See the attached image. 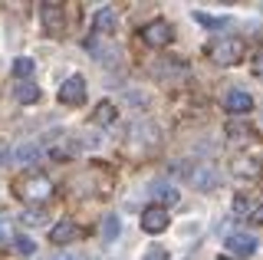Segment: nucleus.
Instances as JSON below:
<instances>
[{
  "label": "nucleus",
  "mask_w": 263,
  "mask_h": 260,
  "mask_svg": "<svg viewBox=\"0 0 263 260\" xmlns=\"http://www.w3.org/2000/svg\"><path fill=\"white\" fill-rule=\"evenodd\" d=\"M10 188H13V194H16L20 201H30V205H43V201L53 198L56 184L49 181L43 172H23L20 178H13V181H10Z\"/></svg>",
  "instance_id": "f257e3e1"
},
{
  "label": "nucleus",
  "mask_w": 263,
  "mask_h": 260,
  "mask_svg": "<svg viewBox=\"0 0 263 260\" xmlns=\"http://www.w3.org/2000/svg\"><path fill=\"white\" fill-rule=\"evenodd\" d=\"M243 53H247V43L240 36H220L208 46V56L217 66H237V63H243Z\"/></svg>",
  "instance_id": "f03ea898"
},
{
  "label": "nucleus",
  "mask_w": 263,
  "mask_h": 260,
  "mask_svg": "<svg viewBox=\"0 0 263 260\" xmlns=\"http://www.w3.org/2000/svg\"><path fill=\"white\" fill-rule=\"evenodd\" d=\"M230 175H234V181L240 184H257L260 181V161L253 155H237L234 161H230Z\"/></svg>",
  "instance_id": "7ed1b4c3"
},
{
  "label": "nucleus",
  "mask_w": 263,
  "mask_h": 260,
  "mask_svg": "<svg viewBox=\"0 0 263 260\" xmlns=\"http://www.w3.org/2000/svg\"><path fill=\"white\" fill-rule=\"evenodd\" d=\"M40 20H43V30L46 36H63V27H66V10L63 4H53V0H46V4H40Z\"/></svg>",
  "instance_id": "20e7f679"
},
{
  "label": "nucleus",
  "mask_w": 263,
  "mask_h": 260,
  "mask_svg": "<svg viewBox=\"0 0 263 260\" xmlns=\"http://www.w3.org/2000/svg\"><path fill=\"white\" fill-rule=\"evenodd\" d=\"M168 224H171L168 208L148 205V208L142 211V231H145V234H164V231H168Z\"/></svg>",
  "instance_id": "39448f33"
},
{
  "label": "nucleus",
  "mask_w": 263,
  "mask_h": 260,
  "mask_svg": "<svg viewBox=\"0 0 263 260\" xmlns=\"http://www.w3.org/2000/svg\"><path fill=\"white\" fill-rule=\"evenodd\" d=\"M138 36H142L145 46H168V40H171V23H168V20H152V23H145V27L138 30Z\"/></svg>",
  "instance_id": "423d86ee"
},
{
  "label": "nucleus",
  "mask_w": 263,
  "mask_h": 260,
  "mask_svg": "<svg viewBox=\"0 0 263 260\" xmlns=\"http://www.w3.org/2000/svg\"><path fill=\"white\" fill-rule=\"evenodd\" d=\"M60 102L63 105H82L86 102V79L79 76H69V79H63V86H60Z\"/></svg>",
  "instance_id": "0eeeda50"
},
{
  "label": "nucleus",
  "mask_w": 263,
  "mask_h": 260,
  "mask_svg": "<svg viewBox=\"0 0 263 260\" xmlns=\"http://www.w3.org/2000/svg\"><path fill=\"white\" fill-rule=\"evenodd\" d=\"M82 237V227L76 221H60L49 227V240L56 244V247H66V244H76Z\"/></svg>",
  "instance_id": "6e6552de"
},
{
  "label": "nucleus",
  "mask_w": 263,
  "mask_h": 260,
  "mask_svg": "<svg viewBox=\"0 0 263 260\" xmlns=\"http://www.w3.org/2000/svg\"><path fill=\"white\" fill-rule=\"evenodd\" d=\"M227 247L234 250L237 257H253L257 254V237L253 234H247V231H234V234H227Z\"/></svg>",
  "instance_id": "1a4fd4ad"
},
{
  "label": "nucleus",
  "mask_w": 263,
  "mask_h": 260,
  "mask_svg": "<svg viewBox=\"0 0 263 260\" xmlns=\"http://www.w3.org/2000/svg\"><path fill=\"white\" fill-rule=\"evenodd\" d=\"M187 181H191L197 191H214L220 184V175H217V168H211V165H197L194 172L187 175Z\"/></svg>",
  "instance_id": "9d476101"
},
{
  "label": "nucleus",
  "mask_w": 263,
  "mask_h": 260,
  "mask_svg": "<svg viewBox=\"0 0 263 260\" xmlns=\"http://www.w3.org/2000/svg\"><path fill=\"white\" fill-rule=\"evenodd\" d=\"M224 105H227V112H234V116H247V112L253 109V96L247 92V89H230Z\"/></svg>",
  "instance_id": "9b49d317"
},
{
  "label": "nucleus",
  "mask_w": 263,
  "mask_h": 260,
  "mask_svg": "<svg viewBox=\"0 0 263 260\" xmlns=\"http://www.w3.org/2000/svg\"><path fill=\"white\" fill-rule=\"evenodd\" d=\"M92 27L96 33H115V27H119V13H115V7H99L96 17H92Z\"/></svg>",
  "instance_id": "f8f14e48"
},
{
  "label": "nucleus",
  "mask_w": 263,
  "mask_h": 260,
  "mask_svg": "<svg viewBox=\"0 0 263 260\" xmlns=\"http://www.w3.org/2000/svg\"><path fill=\"white\" fill-rule=\"evenodd\" d=\"M148 191L161 201V208H175L178 201H181L178 188H175V184H168V181H152V184H148Z\"/></svg>",
  "instance_id": "ddd939ff"
},
{
  "label": "nucleus",
  "mask_w": 263,
  "mask_h": 260,
  "mask_svg": "<svg viewBox=\"0 0 263 260\" xmlns=\"http://www.w3.org/2000/svg\"><path fill=\"white\" fill-rule=\"evenodd\" d=\"M13 96H16V102H23V105H36L43 92H40V86H36V83H20Z\"/></svg>",
  "instance_id": "4468645a"
},
{
  "label": "nucleus",
  "mask_w": 263,
  "mask_h": 260,
  "mask_svg": "<svg viewBox=\"0 0 263 260\" xmlns=\"http://www.w3.org/2000/svg\"><path fill=\"white\" fill-rule=\"evenodd\" d=\"M92 119H96V125H112V122H115V102L112 99H102V102L96 105Z\"/></svg>",
  "instance_id": "2eb2a0df"
},
{
  "label": "nucleus",
  "mask_w": 263,
  "mask_h": 260,
  "mask_svg": "<svg viewBox=\"0 0 263 260\" xmlns=\"http://www.w3.org/2000/svg\"><path fill=\"white\" fill-rule=\"evenodd\" d=\"M119 234H122V221H119V214H105V217H102V240H105V244H112V240H119Z\"/></svg>",
  "instance_id": "dca6fc26"
},
{
  "label": "nucleus",
  "mask_w": 263,
  "mask_h": 260,
  "mask_svg": "<svg viewBox=\"0 0 263 260\" xmlns=\"http://www.w3.org/2000/svg\"><path fill=\"white\" fill-rule=\"evenodd\" d=\"M10 158L16 161V165H30V161L40 158V145H36V142H27V145H20V148H16Z\"/></svg>",
  "instance_id": "f3484780"
},
{
  "label": "nucleus",
  "mask_w": 263,
  "mask_h": 260,
  "mask_svg": "<svg viewBox=\"0 0 263 260\" xmlns=\"http://www.w3.org/2000/svg\"><path fill=\"white\" fill-rule=\"evenodd\" d=\"M33 72H36V63H33L30 56H16V60H13V76L16 79H23V83H27Z\"/></svg>",
  "instance_id": "a211bd4d"
},
{
  "label": "nucleus",
  "mask_w": 263,
  "mask_h": 260,
  "mask_svg": "<svg viewBox=\"0 0 263 260\" xmlns=\"http://www.w3.org/2000/svg\"><path fill=\"white\" fill-rule=\"evenodd\" d=\"M13 244H16V250H20L23 257H33V254H36V244H33L27 234H13Z\"/></svg>",
  "instance_id": "6ab92c4d"
},
{
  "label": "nucleus",
  "mask_w": 263,
  "mask_h": 260,
  "mask_svg": "<svg viewBox=\"0 0 263 260\" xmlns=\"http://www.w3.org/2000/svg\"><path fill=\"white\" fill-rule=\"evenodd\" d=\"M194 20L204 23V27H211V30H220V27L230 23V17H208V13H194Z\"/></svg>",
  "instance_id": "aec40b11"
},
{
  "label": "nucleus",
  "mask_w": 263,
  "mask_h": 260,
  "mask_svg": "<svg viewBox=\"0 0 263 260\" xmlns=\"http://www.w3.org/2000/svg\"><path fill=\"white\" fill-rule=\"evenodd\" d=\"M20 221H23V224H30V227H36V224H43V221H46V214H43L40 208H30V211H23V214H20Z\"/></svg>",
  "instance_id": "412c9836"
},
{
  "label": "nucleus",
  "mask_w": 263,
  "mask_h": 260,
  "mask_svg": "<svg viewBox=\"0 0 263 260\" xmlns=\"http://www.w3.org/2000/svg\"><path fill=\"white\" fill-rule=\"evenodd\" d=\"M234 214H253V201L243 198V194H237L234 198Z\"/></svg>",
  "instance_id": "4be33fe9"
},
{
  "label": "nucleus",
  "mask_w": 263,
  "mask_h": 260,
  "mask_svg": "<svg viewBox=\"0 0 263 260\" xmlns=\"http://www.w3.org/2000/svg\"><path fill=\"white\" fill-rule=\"evenodd\" d=\"M142 260H168V247H161V244H152V247L145 250Z\"/></svg>",
  "instance_id": "5701e85b"
},
{
  "label": "nucleus",
  "mask_w": 263,
  "mask_h": 260,
  "mask_svg": "<svg viewBox=\"0 0 263 260\" xmlns=\"http://www.w3.org/2000/svg\"><path fill=\"white\" fill-rule=\"evenodd\" d=\"M227 135H230V139H237V142H240V139H250V128H243L240 122H230V125H227Z\"/></svg>",
  "instance_id": "b1692460"
},
{
  "label": "nucleus",
  "mask_w": 263,
  "mask_h": 260,
  "mask_svg": "<svg viewBox=\"0 0 263 260\" xmlns=\"http://www.w3.org/2000/svg\"><path fill=\"white\" fill-rule=\"evenodd\" d=\"M253 72H260V76H263V50H257V63H253Z\"/></svg>",
  "instance_id": "393cba45"
},
{
  "label": "nucleus",
  "mask_w": 263,
  "mask_h": 260,
  "mask_svg": "<svg viewBox=\"0 0 263 260\" xmlns=\"http://www.w3.org/2000/svg\"><path fill=\"white\" fill-rule=\"evenodd\" d=\"M253 221H260V224H263V205H260L257 211H253Z\"/></svg>",
  "instance_id": "a878e982"
},
{
  "label": "nucleus",
  "mask_w": 263,
  "mask_h": 260,
  "mask_svg": "<svg viewBox=\"0 0 263 260\" xmlns=\"http://www.w3.org/2000/svg\"><path fill=\"white\" fill-rule=\"evenodd\" d=\"M53 260H72V257H69V254H56Z\"/></svg>",
  "instance_id": "bb28decb"
},
{
  "label": "nucleus",
  "mask_w": 263,
  "mask_h": 260,
  "mask_svg": "<svg viewBox=\"0 0 263 260\" xmlns=\"http://www.w3.org/2000/svg\"><path fill=\"white\" fill-rule=\"evenodd\" d=\"M217 260H230V257H217Z\"/></svg>",
  "instance_id": "cd10ccee"
}]
</instances>
